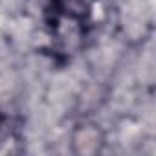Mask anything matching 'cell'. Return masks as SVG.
Masks as SVG:
<instances>
[{"label": "cell", "mask_w": 156, "mask_h": 156, "mask_svg": "<svg viewBox=\"0 0 156 156\" xmlns=\"http://www.w3.org/2000/svg\"><path fill=\"white\" fill-rule=\"evenodd\" d=\"M105 143L107 136L96 121H79L70 130V151L75 156H98Z\"/></svg>", "instance_id": "obj_1"}, {"label": "cell", "mask_w": 156, "mask_h": 156, "mask_svg": "<svg viewBox=\"0 0 156 156\" xmlns=\"http://www.w3.org/2000/svg\"><path fill=\"white\" fill-rule=\"evenodd\" d=\"M98 0H50L48 11L51 13L53 24L70 22L73 26L83 28L90 22Z\"/></svg>", "instance_id": "obj_2"}]
</instances>
